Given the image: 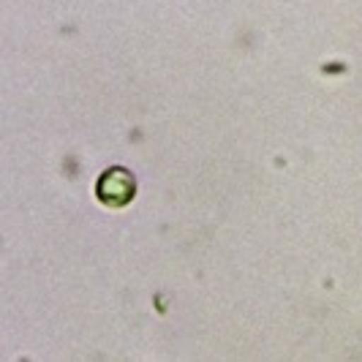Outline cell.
Listing matches in <instances>:
<instances>
[{
    "label": "cell",
    "mask_w": 362,
    "mask_h": 362,
    "mask_svg": "<svg viewBox=\"0 0 362 362\" xmlns=\"http://www.w3.org/2000/svg\"><path fill=\"white\" fill-rule=\"evenodd\" d=\"M134 191H136L134 177L128 175L126 169H120V166L104 172L101 180H98V197L109 207H123V204H128V202L134 199Z\"/></svg>",
    "instance_id": "obj_1"
}]
</instances>
